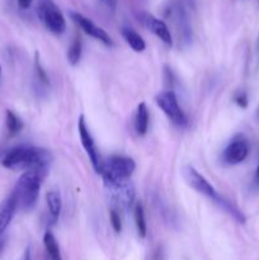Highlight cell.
Returning a JSON list of instances; mask_svg holds the SVG:
<instances>
[{
	"instance_id": "6da1fadb",
	"label": "cell",
	"mask_w": 259,
	"mask_h": 260,
	"mask_svg": "<svg viewBox=\"0 0 259 260\" xmlns=\"http://www.w3.org/2000/svg\"><path fill=\"white\" fill-rule=\"evenodd\" d=\"M53 160L48 150L35 146H19L12 149L3 159V167L10 170L45 169L50 167Z\"/></svg>"
},
{
	"instance_id": "ac0fdd59",
	"label": "cell",
	"mask_w": 259,
	"mask_h": 260,
	"mask_svg": "<svg viewBox=\"0 0 259 260\" xmlns=\"http://www.w3.org/2000/svg\"><path fill=\"white\" fill-rule=\"evenodd\" d=\"M134 217H135V225H136L137 235H139L141 239L146 238V231H147L146 218H145L144 206H142L141 202H137L136 205H135Z\"/></svg>"
},
{
	"instance_id": "7a4b0ae2",
	"label": "cell",
	"mask_w": 259,
	"mask_h": 260,
	"mask_svg": "<svg viewBox=\"0 0 259 260\" xmlns=\"http://www.w3.org/2000/svg\"><path fill=\"white\" fill-rule=\"evenodd\" d=\"M47 173L48 168H45V169L27 170L20 175L13 190L17 196L18 207L24 211H30L35 207L40 196L41 185L47 177Z\"/></svg>"
},
{
	"instance_id": "9a60e30c",
	"label": "cell",
	"mask_w": 259,
	"mask_h": 260,
	"mask_svg": "<svg viewBox=\"0 0 259 260\" xmlns=\"http://www.w3.org/2000/svg\"><path fill=\"white\" fill-rule=\"evenodd\" d=\"M121 35L123 37V40L126 41L127 45L135 51V52H142V51L146 48V43H145L144 38L134 30L132 28L128 27H123L121 29Z\"/></svg>"
},
{
	"instance_id": "52a82bcc",
	"label": "cell",
	"mask_w": 259,
	"mask_h": 260,
	"mask_svg": "<svg viewBox=\"0 0 259 260\" xmlns=\"http://www.w3.org/2000/svg\"><path fill=\"white\" fill-rule=\"evenodd\" d=\"M78 131L81 140V145H83L84 150H85L86 154H88L94 170H95V173L101 174L102 167H103V160H102L101 155H99L98 149H96L95 146V142H94L93 136H91L90 131H89L88 126H86L85 117H84L83 114H81L78 119Z\"/></svg>"
},
{
	"instance_id": "7c38bea8",
	"label": "cell",
	"mask_w": 259,
	"mask_h": 260,
	"mask_svg": "<svg viewBox=\"0 0 259 260\" xmlns=\"http://www.w3.org/2000/svg\"><path fill=\"white\" fill-rule=\"evenodd\" d=\"M140 20L142 22V24L150 30V32L154 33L163 43H165L167 46L173 45V37L170 29L168 28V25L165 24V22H163L159 18L154 17V15L149 14V13H140Z\"/></svg>"
},
{
	"instance_id": "ba28073f",
	"label": "cell",
	"mask_w": 259,
	"mask_h": 260,
	"mask_svg": "<svg viewBox=\"0 0 259 260\" xmlns=\"http://www.w3.org/2000/svg\"><path fill=\"white\" fill-rule=\"evenodd\" d=\"M183 177H184L185 182L189 187H192L193 189L197 190L201 194L206 196L207 198L212 200L216 203V201L220 198V194L217 193V190L212 187L210 182L203 177L202 174L197 172L192 165H187L183 169Z\"/></svg>"
},
{
	"instance_id": "5bb4252c",
	"label": "cell",
	"mask_w": 259,
	"mask_h": 260,
	"mask_svg": "<svg viewBox=\"0 0 259 260\" xmlns=\"http://www.w3.org/2000/svg\"><path fill=\"white\" fill-rule=\"evenodd\" d=\"M149 109H147L146 104L142 102L137 106L136 116H135V131L139 136H145L149 128Z\"/></svg>"
},
{
	"instance_id": "30bf717a",
	"label": "cell",
	"mask_w": 259,
	"mask_h": 260,
	"mask_svg": "<svg viewBox=\"0 0 259 260\" xmlns=\"http://www.w3.org/2000/svg\"><path fill=\"white\" fill-rule=\"evenodd\" d=\"M70 18L73 19V22L75 23V24H78L88 36L95 38V40H98L99 42H102L106 46L113 45V41H112L111 36H109L103 28L98 27L93 20L86 18L85 15L80 14V13L78 12H70Z\"/></svg>"
},
{
	"instance_id": "8fae6325",
	"label": "cell",
	"mask_w": 259,
	"mask_h": 260,
	"mask_svg": "<svg viewBox=\"0 0 259 260\" xmlns=\"http://www.w3.org/2000/svg\"><path fill=\"white\" fill-rule=\"evenodd\" d=\"M165 15L175 23V27H177V30L180 33V36L185 41H189L190 36H192V30H190L188 15L185 13L184 8H183L182 3H173V4L168 5L167 10H165Z\"/></svg>"
},
{
	"instance_id": "e0dca14e",
	"label": "cell",
	"mask_w": 259,
	"mask_h": 260,
	"mask_svg": "<svg viewBox=\"0 0 259 260\" xmlns=\"http://www.w3.org/2000/svg\"><path fill=\"white\" fill-rule=\"evenodd\" d=\"M43 245H45L46 253H47L50 260H62L60 246H58L57 240L51 231H47L43 235Z\"/></svg>"
},
{
	"instance_id": "277c9868",
	"label": "cell",
	"mask_w": 259,
	"mask_h": 260,
	"mask_svg": "<svg viewBox=\"0 0 259 260\" xmlns=\"http://www.w3.org/2000/svg\"><path fill=\"white\" fill-rule=\"evenodd\" d=\"M37 15L46 29L53 35H62L66 29V20L53 0H38Z\"/></svg>"
},
{
	"instance_id": "7402d4cb",
	"label": "cell",
	"mask_w": 259,
	"mask_h": 260,
	"mask_svg": "<svg viewBox=\"0 0 259 260\" xmlns=\"http://www.w3.org/2000/svg\"><path fill=\"white\" fill-rule=\"evenodd\" d=\"M109 220H111V225L113 228V230L117 234H119L122 231V222H121V215H119V211L111 208L109 211Z\"/></svg>"
},
{
	"instance_id": "603a6c76",
	"label": "cell",
	"mask_w": 259,
	"mask_h": 260,
	"mask_svg": "<svg viewBox=\"0 0 259 260\" xmlns=\"http://www.w3.org/2000/svg\"><path fill=\"white\" fill-rule=\"evenodd\" d=\"M234 101H235V103L238 104L240 108L245 109L246 107H248V95H246L245 91H240V93L236 94L235 98H234Z\"/></svg>"
},
{
	"instance_id": "5b68a950",
	"label": "cell",
	"mask_w": 259,
	"mask_h": 260,
	"mask_svg": "<svg viewBox=\"0 0 259 260\" xmlns=\"http://www.w3.org/2000/svg\"><path fill=\"white\" fill-rule=\"evenodd\" d=\"M136 169L134 159L121 155H112L103 161L101 175L103 179L127 180Z\"/></svg>"
},
{
	"instance_id": "9c48e42d",
	"label": "cell",
	"mask_w": 259,
	"mask_h": 260,
	"mask_svg": "<svg viewBox=\"0 0 259 260\" xmlns=\"http://www.w3.org/2000/svg\"><path fill=\"white\" fill-rule=\"evenodd\" d=\"M249 155V142L243 135L234 137L233 141L225 147L221 160L226 165H238L243 162Z\"/></svg>"
},
{
	"instance_id": "4dcf8cb0",
	"label": "cell",
	"mask_w": 259,
	"mask_h": 260,
	"mask_svg": "<svg viewBox=\"0 0 259 260\" xmlns=\"http://www.w3.org/2000/svg\"><path fill=\"white\" fill-rule=\"evenodd\" d=\"M258 118H259V109H258Z\"/></svg>"
},
{
	"instance_id": "4316f807",
	"label": "cell",
	"mask_w": 259,
	"mask_h": 260,
	"mask_svg": "<svg viewBox=\"0 0 259 260\" xmlns=\"http://www.w3.org/2000/svg\"><path fill=\"white\" fill-rule=\"evenodd\" d=\"M254 184L259 187V165L255 170V175H254Z\"/></svg>"
},
{
	"instance_id": "4fadbf2b",
	"label": "cell",
	"mask_w": 259,
	"mask_h": 260,
	"mask_svg": "<svg viewBox=\"0 0 259 260\" xmlns=\"http://www.w3.org/2000/svg\"><path fill=\"white\" fill-rule=\"evenodd\" d=\"M18 208V200L14 192L10 193L2 203H0V236H4L5 230L12 222Z\"/></svg>"
},
{
	"instance_id": "83f0119b",
	"label": "cell",
	"mask_w": 259,
	"mask_h": 260,
	"mask_svg": "<svg viewBox=\"0 0 259 260\" xmlns=\"http://www.w3.org/2000/svg\"><path fill=\"white\" fill-rule=\"evenodd\" d=\"M4 246H5V238L4 236H0V253L3 251Z\"/></svg>"
},
{
	"instance_id": "8992f818",
	"label": "cell",
	"mask_w": 259,
	"mask_h": 260,
	"mask_svg": "<svg viewBox=\"0 0 259 260\" xmlns=\"http://www.w3.org/2000/svg\"><path fill=\"white\" fill-rule=\"evenodd\" d=\"M155 102L173 124L178 127H184L188 123L187 116L180 108L177 95L173 90L160 91L155 98Z\"/></svg>"
},
{
	"instance_id": "44dd1931",
	"label": "cell",
	"mask_w": 259,
	"mask_h": 260,
	"mask_svg": "<svg viewBox=\"0 0 259 260\" xmlns=\"http://www.w3.org/2000/svg\"><path fill=\"white\" fill-rule=\"evenodd\" d=\"M35 73H36V79H37V81L41 84V85H43V86L50 85V80H48L47 73H46V70L42 68V65H41L38 55H36Z\"/></svg>"
},
{
	"instance_id": "d6986e66",
	"label": "cell",
	"mask_w": 259,
	"mask_h": 260,
	"mask_svg": "<svg viewBox=\"0 0 259 260\" xmlns=\"http://www.w3.org/2000/svg\"><path fill=\"white\" fill-rule=\"evenodd\" d=\"M5 126H7V129L10 136H14V135L19 134L22 131L23 121L14 112L8 109L7 113H5Z\"/></svg>"
},
{
	"instance_id": "484cf974",
	"label": "cell",
	"mask_w": 259,
	"mask_h": 260,
	"mask_svg": "<svg viewBox=\"0 0 259 260\" xmlns=\"http://www.w3.org/2000/svg\"><path fill=\"white\" fill-rule=\"evenodd\" d=\"M20 260H32V256H30L29 248L25 249L24 253H23V255H22V258H20Z\"/></svg>"
},
{
	"instance_id": "2e32d148",
	"label": "cell",
	"mask_w": 259,
	"mask_h": 260,
	"mask_svg": "<svg viewBox=\"0 0 259 260\" xmlns=\"http://www.w3.org/2000/svg\"><path fill=\"white\" fill-rule=\"evenodd\" d=\"M46 203H47L48 212H50L51 221L53 223L58 220L62 208V201H61V194L58 190H50L46 194Z\"/></svg>"
},
{
	"instance_id": "f546056e",
	"label": "cell",
	"mask_w": 259,
	"mask_h": 260,
	"mask_svg": "<svg viewBox=\"0 0 259 260\" xmlns=\"http://www.w3.org/2000/svg\"><path fill=\"white\" fill-rule=\"evenodd\" d=\"M0 76H2V65H0Z\"/></svg>"
},
{
	"instance_id": "d4e9b609",
	"label": "cell",
	"mask_w": 259,
	"mask_h": 260,
	"mask_svg": "<svg viewBox=\"0 0 259 260\" xmlns=\"http://www.w3.org/2000/svg\"><path fill=\"white\" fill-rule=\"evenodd\" d=\"M18 5H19L20 9H28V8L32 5L33 0H17Z\"/></svg>"
},
{
	"instance_id": "f1b7e54d",
	"label": "cell",
	"mask_w": 259,
	"mask_h": 260,
	"mask_svg": "<svg viewBox=\"0 0 259 260\" xmlns=\"http://www.w3.org/2000/svg\"><path fill=\"white\" fill-rule=\"evenodd\" d=\"M255 50H256V55H258V57H259V36H258V40H256Z\"/></svg>"
},
{
	"instance_id": "cb8c5ba5",
	"label": "cell",
	"mask_w": 259,
	"mask_h": 260,
	"mask_svg": "<svg viewBox=\"0 0 259 260\" xmlns=\"http://www.w3.org/2000/svg\"><path fill=\"white\" fill-rule=\"evenodd\" d=\"M99 2L111 12H116L117 5H118V0H99Z\"/></svg>"
},
{
	"instance_id": "3957f363",
	"label": "cell",
	"mask_w": 259,
	"mask_h": 260,
	"mask_svg": "<svg viewBox=\"0 0 259 260\" xmlns=\"http://www.w3.org/2000/svg\"><path fill=\"white\" fill-rule=\"evenodd\" d=\"M104 187L112 201V208L117 211H124L131 208L135 201V187L130 179L111 180L103 179Z\"/></svg>"
},
{
	"instance_id": "ffe728a7",
	"label": "cell",
	"mask_w": 259,
	"mask_h": 260,
	"mask_svg": "<svg viewBox=\"0 0 259 260\" xmlns=\"http://www.w3.org/2000/svg\"><path fill=\"white\" fill-rule=\"evenodd\" d=\"M81 52H83V45H81V41L79 38H75L73 41V43L70 45L68 51V61L70 62V65L75 66L76 63L80 61L81 58Z\"/></svg>"
}]
</instances>
